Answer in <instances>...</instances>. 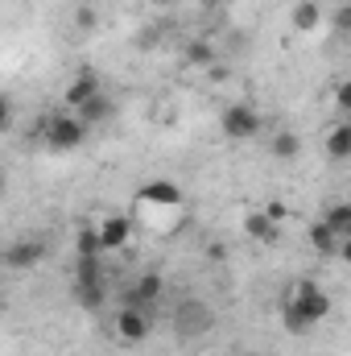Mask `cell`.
Masks as SVG:
<instances>
[{"mask_svg": "<svg viewBox=\"0 0 351 356\" xmlns=\"http://www.w3.org/2000/svg\"><path fill=\"white\" fill-rule=\"evenodd\" d=\"M331 311H335L331 290H323L318 277H298L281 302V327L289 336H310L323 319H331Z\"/></svg>", "mask_w": 351, "mask_h": 356, "instance_id": "cell-1", "label": "cell"}, {"mask_svg": "<svg viewBox=\"0 0 351 356\" xmlns=\"http://www.w3.org/2000/svg\"><path fill=\"white\" fill-rule=\"evenodd\" d=\"M37 137L54 154H79L91 137V124L79 112H71V108H54V112L37 116Z\"/></svg>", "mask_w": 351, "mask_h": 356, "instance_id": "cell-2", "label": "cell"}, {"mask_svg": "<svg viewBox=\"0 0 351 356\" xmlns=\"http://www.w3.org/2000/svg\"><path fill=\"white\" fill-rule=\"evenodd\" d=\"M71 294L83 311H99L108 302V273H103V257H75V273H71Z\"/></svg>", "mask_w": 351, "mask_h": 356, "instance_id": "cell-3", "label": "cell"}, {"mask_svg": "<svg viewBox=\"0 0 351 356\" xmlns=\"http://www.w3.org/2000/svg\"><path fill=\"white\" fill-rule=\"evenodd\" d=\"M170 323H174L178 340H203L215 327V307L207 298H194V294L190 298H178L174 311H170Z\"/></svg>", "mask_w": 351, "mask_h": 356, "instance_id": "cell-4", "label": "cell"}, {"mask_svg": "<svg viewBox=\"0 0 351 356\" xmlns=\"http://www.w3.org/2000/svg\"><path fill=\"white\" fill-rule=\"evenodd\" d=\"M219 133H223L228 141H257L264 133L261 108H252V104H244V99L228 104V108L219 112Z\"/></svg>", "mask_w": 351, "mask_h": 356, "instance_id": "cell-5", "label": "cell"}, {"mask_svg": "<svg viewBox=\"0 0 351 356\" xmlns=\"http://www.w3.org/2000/svg\"><path fill=\"white\" fill-rule=\"evenodd\" d=\"M132 203L145 207V211H182L186 207V191L178 186L174 178H149V182L137 186Z\"/></svg>", "mask_w": 351, "mask_h": 356, "instance_id": "cell-6", "label": "cell"}, {"mask_svg": "<svg viewBox=\"0 0 351 356\" xmlns=\"http://www.w3.org/2000/svg\"><path fill=\"white\" fill-rule=\"evenodd\" d=\"M112 336L124 344V348H141L149 336H153V311H141V307H120L112 315Z\"/></svg>", "mask_w": 351, "mask_h": 356, "instance_id": "cell-7", "label": "cell"}, {"mask_svg": "<svg viewBox=\"0 0 351 356\" xmlns=\"http://www.w3.org/2000/svg\"><path fill=\"white\" fill-rule=\"evenodd\" d=\"M162 298H166V273H162V269L149 266V269H141V273H132V282H128V290H124V307L157 311Z\"/></svg>", "mask_w": 351, "mask_h": 356, "instance_id": "cell-8", "label": "cell"}, {"mask_svg": "<svg viewBox=\"0 0 351 356\" xmlns=\"http://www.w3.org/2000/svg\"><path fill=\"white\" fill-rule=\"evenodd\" d=\"M46 257H50V241L46 236H17L12 245H4V269H12V273L42 266Z\"/></svg>", "mask_w": 351, "mask_h": 356, "instance_id": "cell-9", "label": "cell"}, {"mask_svg": "<svg viewBox=\"0 0 351 356\" xmlns=\"http://www.w3.org/2000/svg\"><path fill=\"white\" fill-rule=\"evenodd\" d=\"M132 216H124V211H108V216H99L95 220V232H99V245H103V253H120L128 241H132Z\"/></svg>", "mask_w": 351, "mask_h": 356, "instance_id": "cell-10", "label": "cell"}, {"mask_svg": "<svg viewBox=\"0 0 351 356\" xmlns=\"http://www.w3.org/2000/svg\"><path fill=\"white\" fill-rule=\"evenodd\" d=\"M240 228H244V236H248L252 245H264V249L281 245V224H273V220L264 216V207H248L244 220H240Z\"/></svg>", "mask_w": 351, "mask_h": 356, "instance_id": "cell-11", "label": "cell"}, {"mask_svg": "<svg viewBox=\"0 0 351 356\" xmlns=\"http://www.w3.org/2000/svg\"><path fill=\"white\" fill-rule=\"evenodd\" d=\"M99 91H103V79H99V75H95L91 67H83V71H79V75H75V79L67 83V91H62V108L79 112V108H83L87 99H95V95H99Z\"/></svg>", "mask_w": 351, "mask_h": 356, "instance_id": "cell-12", "label": "cell"}, {"mask_svg": "<svg viewBox=\"0 0 351 356\" xmlns=\"http://www.w3.org/2000/svg\"><path fill=\"white\" fill-rule=\"evenodd\" d=\"M323 154H327V162H351V120H343V116H339V120L327 129Z\"/></svg>", "mask_w": 351, "mask_h": 356, "instance_id": "cell-13", "label": "cell"}, {"mask_svg": "<svg viewBox=\"0 0 351 356\" xmlns=\"http://www.w3.org/2000/svg\"><path fill=\"white\" fill-rule=\"evenodd\" d=\"M306 241H310V249H314L318 257H339V245H343V236H339V232H335L323 216L306 228Z\"/></svg>", "mask_w": 351, "mask_h": 356, "instance_id": "cell-14", "label": "cell"}, {"mask_svg": "<svg viewBox=\"0 0 351 356\" xmlns=\"http://www.w3.org/2000/svg\"><path fill=\"white\" fill-rule=\"evenodd\" d=\"M264 149H268V158H277V162H298V158H302V137H298L293 129H277V133H268Z\"/></svg>", "mask_w": 351, "mask_h": 356, "instance_id": "cell-15", "label": "cell"}, {"mask_svg": "<svg viewBox=\"0 0 351 356\" xmlns=\"http://www.w3.org/2000/svg\"><path fill=\"white\" fill-rule=\"evenodd\" d=\"M182 58H186V67H198V71H215V58H219V50H215L207 38H194V42H186Z\"/></svg>", "mask_w": 351, "mask_h": 356, "instance_id": "cell-16", "label": "cell"}, {"mask_svg": "<svg viewBox=\"0 0 351 356\" xmlns=\"http://www.w3.org/2000/svg\"><path fill=\"white\" fill-rule=\"evenodd\" d=\"M289 21H293L298 33H314L318 21H323V4H318V0H298L293 13H289Z\"/></svg>", "mask_w": 351, "mask_h": 356, "instance_id": "cell-17", "label": "cell"}, {"mask_svg": "<svg viewBox=\"0 0 351 356\" xmlns=\"http://www.w3.org/2000/svg\"><path fill=\"white\" fill-rule=\"evenodd\" d=\"M79 116H83V120H87L91 129H95V124H108V120H112V116H116V99H112V95H108V91H99V95H95V99H87V104H83V108H79Z\"/></svg>", "mask_w": 351, "mask_h": 356, "instance_id": "cell-18", "label": "cell"}, {"mask_svg": "<svg viewBox=\"0 0 351 356\" xmlns=\"http://www.w3.org/2000/svg\"><path fill=\"white\" fill-rule=\"evenodd\" d=\"M323 220L348 241L351 236V199H335V203H327V207H323Z\"/></svg>", "mask_w": 351, "mask_h": 356, "instance_id": "cell-19", "label": "cell"}, {"mask_svg": "<svg viewBox=\"0 0 351 356\" xmlns=\"http://www.w3.org/2000/svg\"><path fill=\"white\" fill-rule=\"evenodd\" d=\"M75 257H108L103 245H99L95 224H79V232H75Z\"/></svg>", "mask_w": 351, "mask_h": 356, "instance_id": "cell-20", "label": "cell"}, {"mask_svg": "<svg viewBox=\"0 0 351 356\" xmlns=\"http://www.w3.org/2000/svg\"><path fill=\"white\" fill-rule=\"evenodd\" d=\"M331 108H335L343 120H351V75H343V79L335 83V91H331Z\"/></svg>", "mask_w": 351, "mask_h": 356, "instance_id": "cell-21", "label": "cell"}, {"mask_svg": "<svg viewBox=\"0 0 351 356\" xmlns=\"http://www.w3.org/2000/svg\"><path fill=\"white\" fill-rule=\"evenodd\" d=\"M75 29H83V33L99 29V13H95L91 4H79V8H75Z\"/></svg>", "mask_w": 351, "mask_h": 356, "instance_id": "cell-22", "label": "cell"}, {"mask_svg": "<svg viewBox=\"0 0 351 356\" xmlns=\"http://www.w3.org/2000/svg\"><path fill=\"white\" fill-rule=\"evenodd\" d=\"M264 216H268L273 224H285V220H289V207H285L281 199H264Z\"/></svg>", "mask_w": 351, "mask_h": 356, "instance_id": "cell-23", "label": "cell"}, {"mask_svg": "<svg viewBox=\"0 0 351 356\" xmlns=\"http://www.w3.org/2000/svg\"><path fill=\"white\" fill-rule=\"evenodd\" d=\"M12 116H17V112H12V95H4V99H0V129H4V133L12 129Z\"/></svg>", "mask_w": 351, "mask_h": 356, "instance_id": "cell-24", "label": "cell"}, {"mask_svg": "<svg viewBox=\"0 0 351 356\" xmlns=\"http://www.w3.org/2000/svg\"><path fill=\"white\" fill-rule=\"evenodd\" d=\"M335 21H339V25H343V29H351V4H343V8H339V13H335Z\"/></svg>", "mask_w": 351, "mask_h": 356, "instance_id": "cell-25", "label": "cell"}, {"mask_svg": "<svg viewBox=\"0 0 351 356\" xmlns=\"http://www.w3.org/2000/svg\"><path fill=\"white\" fill-rule=\"evenodd\" d=\"M335 261H343V266H351V236L343 241V245H339V257H335Z\"/></svg>", "mask_w": 351, "mask_h": 356, "instance_id": "cell-26", "label": "cell"}, {"mask_svg": "<svg viewBox=\"0 0 351 356\" xmlns=\"http://www.w3.org/2000/svg\"><path fill=\"white\" fill-rule=\"evenodd\" d=\"M157 4H174V0H157Z\"/></svg>", "mask_w": 351, "mask_h": 356, "instance_id": "cell-27", "label": "cell"}]
</instances>
